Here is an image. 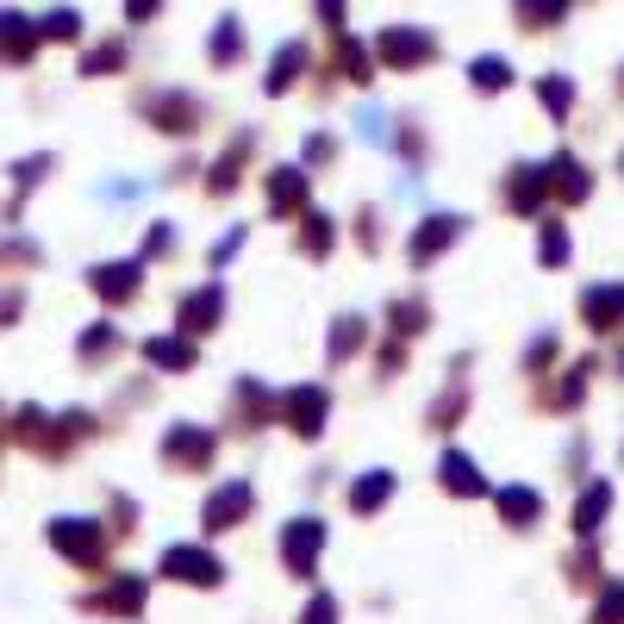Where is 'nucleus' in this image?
Returning <instances> with one entry per match:
<instances>
[{
    "instance_id": "nucleus-1",
    "label": "nucleus",
    "mask_w": 624,
    "mask_h": 624,
    "mask_svg": "<svg viewBox=\"0 0 624 624\" xmlns=\"http://www.w3.org/2000/svg\"><path fill=\"white\" fill-rule=\"evenodd\" d=\"M369 50H374V69L412 75V69H424V63H437V31H431V25H412V20H394L369 38Z\"/></svg>"
},
{
    "instance_id": "nucleus-2",
    "label": "nucleus",
    "mask_w": 624,
    "mask_h": 624,
    "mask_svg": "<svg viewBox=\"0 0 624 624\" xmlns=\"http://www.w3.org/2000/svg\"><path fill=\"white\" fill-rule=\"evenodd\" d=\"M275 412H281V424H288L294 437H319L324 419H331V394L306 381V387H288V394L275 399Z\"/></svg>"
},
{
    "instance_id": "nucleus-3",
    "label": "nucleus",
    "mask_w": 624,
    "mask_h": 624,
    "mask_svg": "<svg viewBox=\"0 0 624 624\" xmlns=\"http://www.w3.org/2000/svg\"><path fill=\"white\" fill-rule=\"evenodd\" d=\"M324 537H331V524H319V519H294V524H281V562H288V574H306L319 569V549H324Z\"/></svg>"
},
{
    "instance_id": "nucleus-4",
    "label": "nucleus",
    "mask_w": 624,
    "mask_h": 624,
    "mask_svg": "<svg viewBox=\"0 0 624 624\" xmlns=\"http://www.w3.org/2000/svg\"><path fill=\"white\" fill-rule=\"evenodd\" d=\"M163 574H169V581H188V587H219L225 562L200 544H169L163 549Z\"/></svg>"
},
{
    "instance_id": "nucleus-5",
    "label": "nucleus",
    "mask_w": 624,
    "mask_h": 624,
    "mask_svg": "<svg viewBox=\"0 0 624 624\" xmlns=\"http://www.w3.org/2000/svg\"><path fill=\"white\" fill-rule=\"evenodd\" d=\"M313 69V44L306 38H281V44L269 50V75H263V94H288V88H300V75Z\"/></svg>"
},
{
    "instance_id": "nucleus-6",
    "label": "nucleus",
    "mask_w": 624,
    "mask_h": 624,
    "mask_svg": "<svg viewBox=\"0 0 624 624\" xmlns=\"http://www.w3.org/2000/svg\"><path fill=\"white\" fill-rule=\"evenodd\" d=\"M38 44H44V38H38V20L20 13V7H0V63H13V69H20V63L38 56Z\"/></svg>"
},
{
    "instance_id": "nucleus-7",
    "label": "nucleus",
    "mask_w": 624,
    "mask_h": 624,
    "mask_svg": "<svg viewBox=\"0 0 624 624\" xmlns=\"http://www.w3.org/2000/svg\"><path fill=\"white\" fill-rule=\"evenodd\" d=\"M144 119L156 125V131H194L200 100L181 94V88H156V94H144Z\"/></svg>"
},
{
    "instance_id": "nucleus-8",
    "label": "nucleus",
    "mask_w": 624,
    "mask_h": 624,
    "mask_svg": "<svg viewBox=\"0 0 624 624\" xmlns=\"http://www.w3.org/2000/svg\"><path fill=\"white\" fill-rule=\"evenodd\" d=\"M250 506H256V487L250 481H225V487H213V499H206V531H231V524L250 519Z\"/></svg>"
},
{
    "instance_id": "nucleus-9",
    "label": "nucleus",
    "mask_w": 624,
    "mask_h": 624,
    "mask_svg": "<svg viewBox=\"0 0 624 624\" xmlns=\"http://www.w3.org/2000/svg\"><path fill=\"white\" fill-rule=\"evenodd\" d=\"M244 50H250L244 20H238V13H219L213 31H206V63H213V69H238V63H244Z\"/></svg>"
},
{
    "instance_id": "nucleus-10",
    "label": "nucleus",
    "mask_w": 624,
    "mask_h": 624,
    "mask_svg": "<svg viewBox=\"0 0 624 624\" xmlns=\"http://www.w3.org/2000/svg\"><path fill=\"white\" fill-rule=\"evenodd\" d=\"M462 231H469V219H462V213H431V219L412 231V263L424 269V263H431V256H444Z\"/></svg>"
},
{
    "instance_id": "nucleus-11",
    "label": "nucleus",
    "mask_w": 624,
    "mask_h": 624,
    "mask_svg": "<svg viewBox=\"0 0 624 624\" xmlns=\"http://www.w3.org/2000/svg\"><path fill=\"white\" fill-rule=\"evenodd\" d=\"M50 544L63 549L69 562H100V524L94 519H56L50 524Z\"/></svg>"
},
{
    "instance_id": "nucleus-12",
    "label": "nucleus",
    "mask_w": 624,
    "mask_h": 624,
    "mask_svg": "<svg viewBox=\"0 0 624 624\" xmlns=\"http://www.w3.org/2000/svg\"><path fill=\"white\" fill-rule=\"evenodd\" d=\"M163 462L206 469V462H213V431H200V424H175L169 437H163Z\"/></svg>"
},
{
    "instance_id": "nucleus-13",
    "label": "nucleus",
    "mask_w": 624,
    "mask_h": 624,
    "mask_svg": "<svg viewBox=\"0 0 624 624\" xmlns=\"http://www.w3.org/2000/svg\"><path fill=\"white\" fill-rule=\"evenodd\" d=\"M219 313H225V288H219V281H206V288H194V294H181L175 324H188V331H213Z\"/></svg>"
},
{
    "instance_id": "nucleus-14",
    "label": "nucleus",
    "mask_w": 624,
    "mask_h": 624,
    "mask_svg": "<svg viewBox=\"0 0 624 624\" xmlns=\"http://www.w3.org/2000/svg\"><path fill=\"white\" fill-rule=\"evenodd\" d=\"M574 13V0H512V20H519V31H562Z\"/></svg>"
},
{
    "instance_id": "nucleus-15",
    "label": "nucleus",
    "mask_w": 624,
    "mask_h": 624,
    "mask_svg": "<svg viewBox=\"0 0 624 624\" xmlns=\"http://www.w3.org/2000/svg\"><path fill=\"white\" fill-rule=\"evenodd\" d=\"M581 313H587L594 331H619L624 324V281H612V288H587V294H581Z\"/></svg>"
},
{
    "instance_id": "nucleus-16",
    "label": "nucleus",
    "mask_w": 624,
    "mask_h": 624,
    "mask_svg": "<svg viewBox=\"0 0 624 624\" xmlns=\"http://www.w3.org/2000/svg\"><path fill=\"white\" fill-rule=\"evenodd\" d=\"M512 81H519V69H512L506 56H494V50H487V56H469V88L474 94H506Z\"/></svg>"
},
{
    "instance_id": "nucleus-17",
    "label": "nucleus",
    "mask_w": 624,
    "mask_h": 624,
    "mask_svg": "<svg viewBox=\"0 0 624 624\" xmlns=\"http://www.w3.org/2000/svg\"><path fill=\"white\" fill-rule=\"evenodd\" d=\"M444 487L449 494H462V499H474V494H487V474L474 469V456H462V449H444Z\"/></svg>"
},
{
    "instance_id": "nucleus-18",
    "label": "nucleus",
    "mask_w": 624,
    "mask_h": 624,
    "mask_svg": "<svg viewBox=\"0 0 624 624\" xmlns=\"http://www.w3.org/2000/svg\"><path fill=\"white\" fill-rule=\"evenodd\" d=\"M138 275H144L138 263H100V269L88 275V288H94L100 300H131L138 294Z\"/></svg>"
},
{
    "instance_id": "nucleus-19",
    "label": "nucleus",
    "mask_w": 624,
    "mask_h": 624,
    "mask_svg": "<svg viewBox=\"0 0 624 624\" xmlns=\"http://www.w3.org/2000/svg\"><path fill=\"white\" fill-rule=\"evenodd\" d=\"M387 499H394V469H369L356 487H349V512H362V519H369V512H381Z\"/></svg>"
},
{
    "instance_id": "nucleus-20",
    "label": "nucleus",
    "mask_w": 624,
    "mask_h": 624,
    "mask_svg": "<svg viewBox=\"0 0 624 624\" xmlns=\"http://www.w3.org/2000/svg\"><path fill=\"white\" fill-rule=\"evenodd\" d=\"M269 206L275 213H300V206H306V169H300V163L269 169Z\"/></svg>"
},
{
    "instance_id": "nucleus-21",
    "label": "nucleus",
    "mask_w": 624,
    "mask_h": 624,
    "mask_svg": "<svg viewBox=\"0 0 624 624\" xmlns=\"http://www.w3.org/2000/svg\"><path fill=\"white\" fill-rule=\"evenodd\" d=\"M606 512H612V481H594L587 494L574 499V537H594Z\"/></svg>"
},
{
    "instance_id": "nucleus-22",
    "label": "nucleus",
    "mask_w": 624,
    "mask_h": 624,
    "mask_svg": "<svg viewBox=\"0 0 624 624\" xmlns=\"http://www.w3.org/2000/svg\"><path fill=\"white\" fill-rule=\"evenodd\" d=\"M331 56H338V69H344L349 81H369V75H374V50L362 44V38H349V31L331 38Z\"/></svg>"
},
{
    "instance_id": "nucleus-23",
    "label": "nucleus",
    "mask_w": 624,
    "mask_h": 624,
    "mask_svg": "<svg viewBox=\"0 0 624 624\" xmlns=\"http://www.w3.org/2000/svg\"><path fill=\"white\" fill-rule=\"evenodd\" d=\"M549 175H556V194H562V200H587V194H594L587 163H574L569 150H562V156H549Z\"/></svg>"
},
{
    "instance_id": "nucleus-24",
    "label": "nucleus",
    "mask_w": 624,
    "mask_h": 624,
    "mask_svg": "<svg viewBox=\"0 0 624 624\" xmlns=\"http://www.w3.org/2000/svg\"><path fill=\"white\" fill-rule=\"evenodd\" d=\"M144 362H150V369L181 374V369H194V344H188V338H150V344H144Z\"/></svg>"
},
{
    "instance_id": "nucleus-25",
    "label": "nucleus",
    "mask_w": 624,
    "mask_h": 624,
    "mask_svg": "<svg viewBox=\"0 0 624 624\" xmlns=\"http://www.w3.org/2000/svg\"><path fill=\"white\" fill-rule=\"evenodd\" d=\"M81 13L75 7H50V13H38V38L44 44H81Z\"/></svg>"
},
{
    "instance_id": "nucleus-26",
    "label": "nucleus",
    "mask_w": 624,
    "mask_h": 624,
    "mask_svg": "<svg viewBox=\"0 0 624 624\" xmlns=\"http://www.w3.org/2000/svg\"><path fill=\"white\" fill-rule=\"evenodd\" d=\"M499 519L512 524V531L537 524V519H544V494H531V487H506V494H499Z\"/></svg>"
},
{
    "instance_id": "nucleus-27",
    "label": "nucleus",
    "mask_w": 624,
    "mask_h": 624,
    "mask_svg": "<svg viewBox=\"0 0 624 624\" xmlns=\"http://www.w3.org/2000/svg\"><path fill=\"white\" fill-rule=\"evenodd\" d=\"M537 100H544V113L556 125L569 119V106H574V75H562V69H549V75H537Z\"/></svg>"
},
{
    "instance_id": "nucleus-28",
    "label": "nucleus",
    "mask_w": 624,
    "mask_h": 624,
    "mask_svg": "<svg viewBox=\"0 0 624 624\" xmlns=\"http://www.w3.org/2000/svg\"><path fill=\"white\" fill-rule=\"evenodd\" d=\"M131 56V38H100L94 50H81V75H119Z\"/></svg>"
},
{
    "instance_id": "nucleus-29",
    "label": "nucleus",
    "mask_w": 624,
    "mask_h": 624,
    "mask_svg": "<svg viewBox=\"0 0 624 624\" xmlns=\"http://www.w3.org/2000/svg\"><path fill=\"white\" fill-rule=\"evenodd\" d=\"M94 606H106V612H144V581L119 574V581L106 587V599H94Z\"/></svg>"
},
{
    "instance_id": "nucleus-30",
    "label": "nucleus",
    "mask_w": 624,
    "mask_h": 624,
    "mask_svg": "<svg viewBox=\"0 0 624 624\" xmlns=\"http://www.w3.org/2000/svg\"><path fill=\"white\" fill-rule=\"evenodd\" d=\"M512 175H519V181H512V213H531V206L544 200V188H549L544 169H524V163H519Z\"/></svg>"
},
{
    "instance_id": "nucleus-31",
    "label": "nucleus",
    "mask_w": 624,
    "mask_h": 624,
    "mask_svg": "<svg viewBox=\"0 0 624 624\" xmlns=\"http://www.w3.org/2000/svg\"><path fill=\"white\" fill-rule=\"evenodd\" d=\"M300 244H306V256H324V250L338 244V225L324 219V213H313V219H306V238H300Z\"/></svg>"
},
{
    "instance_id": "nucleus-32",
    "label": "nucleus",
    "mask_w": 624,
    "mask_h": 624,
    "mask_svg": "<svg viewBox=\"0 0 624 624\" xmlns=\"http://www.w3.org/2000/svg\"><path fill=\"white\" fill-rule=\"evenodd\" d=\"M587 624H624V581H612V587L599 594V606H594V619Z\"/></svg>"
},
{
    "instance_id": "nucleus-33",
    "label": "nucleus",
    "mask_w": 624,
    "mask_h": 624,
    "mask_svg": "<svg viewBox=\"0 0 624 624\" xmlns=\"http://www.w3.org/2000/svg\"><path fill=\"white\" fill-rule=\"evenodd\" d=\"M424 319H431V313H424V300H394V331H399V338L424 331Z\"/></svg>"
},
{
    "instance_id": "nucleus-34",
    "label": "nucleus",
    "mask_w": 624,
    "mask_h": 624,
    "mask_svg": "<svg viewBox=\"0 0 624 624\" xmlns=\"http://www.w3.org/2000/svg\"><path fill=\"white\" fill-rule=\"evenodd\" d=\"M356 344H362V319H338V331H331V344L324 349H331V362H344Z\"/></svg>"
},
{
    "instance_id": "nucleus-35",
    "label": "nucleus",
    "mask_w": 624,
    "mask_h": 624,
    "mask_svg": "<svg viewBox=\"0 0 624 624\" xmlns=\"http://www.w3.org/2000/svg\"><path fill=\"white\" fill-rule=\"evenodd\" d=\"M313 20H319L324 31L338 38V31H344V25H349V0H313Z\"/></svg>"
},
{
    "instance_id": "nucleus-36",
    "label": "nucleus",
    "mask_w": 624,
    "mask_h": 624,
    "mask_svg": "<svg viewBox=\"0 0 624 624\" xmlns=\"http://www.w3.org/2000/svg\"><path fill=\"white\" fill-rule=\"evenodd\" d=\"M562 263H569V231L544 225V269H562Z\"/></svg>"
},
{
    "instance_id": "nucleus-37",
    "label": "nucleus",
    "mask_w": 624,
    "mask_h": 624,
    "mask_svg": "<svg viewBox=\"0 0 624 624\" xmlns=\"http://www.w3.org/2000/svg\"><path fill=\"white\" fill-rule=\"evenodd\" d=\"M300 624H338V599L313 594V599H306V612H300Z\"/></svg>"
},
{
    "instance_id": "nucleus-38",
    "label": "nucleus",
    "mask_w": 624,
    "mask_h": 624,
    "mask_svg": "<svg viewBox=\"0 0 624 624\" xmlns=\"http://www.w3.org/2000/svg\"><path fill=\"white\" fill-rule=\"evenodd\" d=\"M119 7H125V25H150L169 0H119Z\"/></svg>"
},
{
    "instance_id": "nucleus-39",
    "label": "nucleus",
    "mask_w": 624,
    "mask_h": 624,
    "mask_svg": "<svg viewBox=\"0 0 624 624\" xmlns=\"http://www.w3.org/2000/svg\"><path fill=\"white\" fill-rule=\"evenodd\" d=\"M113 344H119V331H113V324H94V331L81 338V356H106Z\"/></svg>"
},
{
    "instance_id": "nucleus-40",
    "label": "nucleus",
    "mask_w": 624,
    "mask_h": 624,
    "mask_svg": "<svg viewBox=\"0 0 624 624\" xmlns=\"http://www.w3.org/2000/svg\"><path fill=\"white\" fill-rule=\"evenodd\" d=\"M44 169H50V156H25V163H13V181H20V188H31Z\"/></svg>"
},
{
    "instance_id": "nucleus-41",
    "label": "nucleus",
    "mask_w": 624,
    "mask_h": 624,
    "mask_svg": "<svg viewBox=\"0 0 624 624\" xmlns=\"http://www.w3.org/2000/svg\"><path fill=\"white\" fill-rule=\"evenodd\" d=\"M238 250H244V231H231V238H219V244H213V269H219V263H231Z\"/></svg>"
},
{
    "instance_id": "nucleus-42",
    "label": "nucleus",
    "mask_w": 624,
    "mask_h": 624,
    "mask_svg": "<svg viewBox=\"0 0 624 624\" xmlns=\"http://www.w3.org/2000/svg\"><path fill=\"white\" fill-rule=\"evenodd\" d=\"M331 150H338V144H331V138H324V131H313V138H306V163H324V156H331Z\"/></svg>"
},
{
    "instance_id": "nucleus-43",
    "label": "nucleus",
    "mask_w": 624,
    "mask_h": 624,
    "mask_svg": "<svg viewBox=\"0 0 624 624\" xmlns=\"http://www.w3.org/2000/svg\"><path fill=\"white\" fill-rule=\"evenodd\" d=\"M13 313H20V300H13V294H0V324H13Z\"/></svg>"
}]
</instances>
